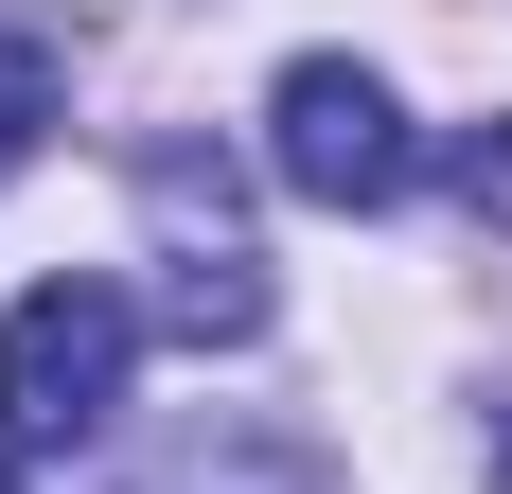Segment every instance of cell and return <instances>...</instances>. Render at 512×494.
Listing matches in <instances>:
<instances>
[{
    "mask_svg": "<svg viewBox=\"0 0 512 494\" xmlns=\"http://www.w3.org/2000/svg\"><path fill=\"white\" fill-rule=\"evenodd\" d=\"M124 371H142V300L124 283H36L0 300V459H71L106 442V406H124Z\"/></svg>",
    "mask_w": 512,
    "mask_h": 494,
    "instance_id": "cell-1",
    "label": "cell"
},
{
    "mask_svg": "<svg viewBox=\"0 0 512 494\" xmlns=\"http://www.w3.org/2000/svg\"><path fill=\"white\" fill-rule=\"evenodd\" d=\"M265 177L318 195V212H389V195L424 177V142H407V106L371 89L354 53H301V71L265 89Z\"/></svg>",
    "mask_w": 512,
    "mask_h": 494,
    "instance_id": "cell-2",
    "label": "cell"
},
{
    "mask_svg": "<svg viewBox=\"0 0 512 494\" xmlns=\"http://www.w3.org/2000/svg\"><path fill=\"white\" fill-rule=\"evenodd\" d=\"M142 212H159V318H177L195 353L265 336V265H248V230H230V177H212L195 142H177V159H142Z\"/></svg>",
    "mask_w": 512,
    "mask_h": 494,
    "instance_id": "cell-3",
    "label": "cell"
},
{
    "mask_svg": "<svg viewBox=\"0 0 512 494\" xmlns=\"http://www.w3.org/2000/svg\"><path fill=\"white\" fill-rule=\"evenodd\" d=\"M53 142V36H0V177H36Z\"/></svg>",
    "mask_w": 512,
    "mask_h": 494,
    "instance_id": "cell-4",
    "label": "cell"
},
{
    "mask_svg": "<svg viewBox=\"0 0 512 494\" xmlns=\"http://www.w3.org/2000/svg\"><path fill=\"white\" fill-rule=\"evenodd\" d=\"M442 195H460L477 230H512V124H460V142H442Z\"/></svg>",
    "mask_w": 512,
    "mask_h": 494,
    "instance_id": "cell-5",
    "label": "cell"
},
{
    "mask_svg": "<svg viewBox=\"0 0 512 494\" xmlns=\"http://www.w3.org/2000/svg\"><path fill=\"white\" fill-rule=\"evenodd\" d=\"M195 494H336L318 459H230V477H195Z\"/></svg>",
    "mask_w": 512,
    "mask_h": 494,
    "instance_id": "cell-6",
    "label": "cell"
},
{
    "mask_svg": "<svg viewBox=\"0 0 512 494\" xmlns=\"http://www.w3.org/2000/svg\"><path fill=\"white\" fill-rule=\"evenodd\" d=\"M495 494H512V406H495Z\"/></svg>",
    "mask_w": 512,
    "mask_h": 494,
    "instance_id": "cell-7",
    "label": "cell"
},
{
    "mask_svg": "<svg viewBox=\"0 0 512 494\" xmlns=\"http://www.w3.org/2000/svg\"><path fill=\"white\" fill-rule=\"evenodd\" d=\"M0 494H18V459H0Z\"/></svg>",
    "mask_w": 512,
    "mask_h": 494,
    "instance_id": "cell-8",
    "label": "cell"
}]
</instances>
